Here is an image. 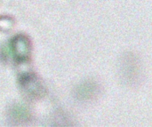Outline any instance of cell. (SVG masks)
Masks as SVG:
<instances>
[{
  "label": "cell",
  "mask_w": 152,
  "mask_h": 127,
  "mask_svg": "<svg viewBox=\"0 0 152 127\" xmlns=\"http://www.w3.org/2000/svg\"><path fill=\"white\" fill-rule=\"evenodd\" d=\"M13 53L18 59H25L29 53V43L23 36L16 37L12 43Z\"/></svg>",
  "instance_id": "6da1fadb"
}]
</instances>
